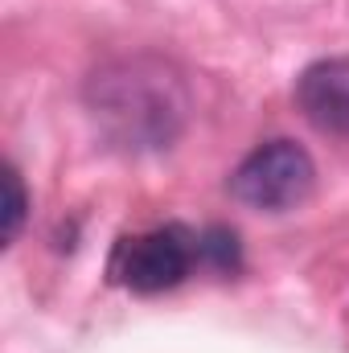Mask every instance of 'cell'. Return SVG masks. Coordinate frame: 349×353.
<instances>
[{
    "instance_id": "7a4b0ae2",
    "label": "cell",
    "mask_w": 349,
    "mask_h": 353,
    "mask_svg": "<svg viewBox=\"0 0 349 353\" xmlns=\"http://www.w3.org/2000/svg\"><path fill=\"white\" fill-rule=\"evenodd\" d=\"M317 165L296 140H267L255 152L239 161L226 189L239 205L259 210V214H283L296 210L312 197Z\"/></svg>"
},
{
    "instance_id": "8992f818",
    "label": "cell",
    "mask_w": 349,
    "mask_h": 353,
    "mask_svg": "<svg viewBox=\"0 0 349 353\" xmlns=\"http://www.w3.org/2000/svg\"><path fill=\"white\" fill-rule=\"evenodd\" d=\"M25 218H29V193H25V181H21V173H17V165H4V210H0V222H4V247L17 243Z\"/></svg>"
},
{
    "instance_id": "3957f363",
    "label": "cell",
    "mask_w": 349,
    "mask_h": 353,
    "mask_svg": "<svg viewBox=\"0 0 349 353\" xmlns=\"http://www.w3.org/2000/svg\"><path fill=\"white\" fill-rule=\"evenodd\" d=\"M197 263V234L185 226H157L144 234H128L111 251V283H123L128 292L157 296L185 283V275Z\"/></svg>"
},
{
    "instance_id": "5b68a950",
    "label": "cell",
    "mask_w": 349,
    "mask_h": 353,
    "mask_svg": "<svg viewBox=\"0 0 349 353\" xmlns=\"http://www.w3.org/2000/svg\"><path fill=\"white\" fill-rule=\"evenodd\" d=\"M197 263L214 267L218 275H235L243 267V247H239V234L226 230V226H210L197 234Z\"/></svg>"
},
{
    "instance_id": "6da1fadb",
    "label": "cell",
    "mask_w": 349,
    "mask_h": 353,
    "mask_svg": "<svg viewBox=\"0 0 349 353\" xmlns=\"http://www.w3.org/2000/svg\"><path fill=\"white\" fill-rule=\"evenodd\" d=\"M87 111L107 144L123 152H161L185 132L189 87L157 54L115 58L87 79Z\"/></svg>"
},
{
    "instance_id": "277c9868",
    "label": "cell",
    "mask_w": 349,
    "mask_h": 353,
    "mask_svg": "<svg viewBox=\"0 0 349 353\" xmlns=\"http://www.w3.org/2000/svg\"><path fill=\"white\" fill-rule=\"evenodd\" d=\"M296 107L321 132L349 140V58H321L300 70Z\"/></svg>"
}]
</instances>
